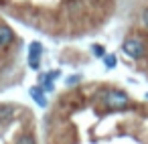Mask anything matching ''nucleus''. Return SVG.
<instances>
[{"instance_id":"20e7f679","label":"nucleus","mask_w":148,"mask_h":144,"mask_svg":"<svg viewBox=\"0 0 148 144\" xmlns=\"http://www.w3.org/2000/svg\"><path fill=\"white\" fill-rule=\"evenodd\" d=\"M12 39H14L12 29H10L8 25H4V23H0V49L8 47V45L12 43Z\"/></svg>"},{"instance_id":"f8f14e48","label":"nucleus","mask_w":148,"mask_h":144,"mask_svg":"<svg viewBox=\"0 0 148 144\" xmlns=\"http://www.w3.org/2000/svg\"><path fill=\"white\" fill-rule=\"evenodd\" d=\"M146 97H148V93H146Z\"/></svg>"},{"instance_id":"1a4fd4ad","label":"nucleus","mask_w":148,"mask_h":144,"mask_svg":"<svg viewBox=\"0 0 148 144\" xmlns=\"http://www.w3.org/2000/svg\"><path fill=\"white\" fill-rule=\"evenodd\" d=\"M103 63H106L108 69H114L116 67V55H106L103 57Z\"/></svg>"},{"instance_id":"f257e3e1","label":"nucleus","mask_w":148,"mask_h":144,"mask_svg":"<svg viewBox=\"0 0 148 144\" xmlns=\"http://www.w3.org/2000/svg\"><path fill=\"white\" fill-rule=\"evenodd\" d=\"M101 99L110 110H124V108L130 106V97L122 89H108V91H103Z\"/></svg>"},{"instance_id":"9b49d317","label":"nucleus","mask_w":148,"mask_h":144,"mask_svg":"<svg viewBox=\"0 0 148 144\" xmlns=\"http://www.w3.org/2000/svg\"><path fill=\"white\" fill-rule=\"evenodd\" d=\"M142 23H144V27L148 29V8H144V10H142Z\"/></svg>"},{"instance_id":"7ed1b4c3","label":"nucleus","mask_w":148,"mask_h":144,"mask_svg":"<svg viewBox=\"0 0 148 144\" xmlns=\"http://www.w3.org/2000/svg\"><path fill=\"white\" fill-rule=\"evenodd\" d=\"M65 12L67 14H71V16H77V14H81L83 12V8H85V2L83 0H65Z\"/></svg>"},{"instance_id":"0eeeda50","label":"nucleus","mask_w":148,"mask_h":144,"mask_svg":"<svg viewBox=\"0 0 148 144\" xmlns=\"http://www.w3.org/2000/svg\"><path fill=\"white\" fill-rule=\"evenodd\" d=\"M12 108L10 106H2V108H0V122H6V120H10L12 118Z\"/></svg>"},{"instance_id":"423d86ee","label":"nucleus","mask_w":148,"mask_h":144,"mask_svg":"<svg viewBox=\"0 0 148 144\" xmlns=\"http://www.w3.org/2000/svg\"><path fill=\"white\" fill-rule=\"evenodd\" d=\"M31 95L35 97V101H37L41 108H45V106H47V99H45V95H43V91H41L39 87H31Z\"/></svg>"},{"instance_id":"39448f33","label":"nucleus","mask_w":148,"mask_h":144,"mask_svg":"<svg viewBox=\"0 0 148 144\" xmlns=\"http://www.w3.org/2000/svg\"><path fill=\"white\" fill-rule=\"evenodd\" d=\"M43 53V45L41 43H31V51H29V63L33 69H39V57Z\"/></svg>"},{"instance_id":"6e6552de","label":"nucleus","mask_w":148,"mask_h":144,"mask_svg":"<svg viewBox=\"0 0 148 144\" xmlns=\"http://www.w3.org/2000/svg\"><path fill=\"white\" fill-rule=\"evenodd\" d=\"M16 144H35V138L31 134H21L16 138Z\"/></svg>"},{"instance_id":"f03ea898","label":"nucleus","mask_w":148,"mask_h":144,"mask_svg":"<svg viewBox=\"0 0 148 144\" xmlns=\"http://www.w3.org/2000/svg\"><path fill=\"white\" fill-rule=\"evenodd\" d=\"M122 49H124V53H126L130 59H140V57L144 55V51H146L144 43H142L138 37H128V39L124 41Z\"/></svg>"},{"instance_id":"9d476101","label":"nucleus","mask_w":148,"mask_h":144,"mask_svg":"<svg viewBox=\"0 0 148 144\" xmlns=\"http://www.w3.org/2000/svg\"><path fill=\"white\" fill-rule=\"evenodd\" d=\"M93 55H95V57H106L103 47H101V45H93Z\"/></svg>"}]
</instances>
